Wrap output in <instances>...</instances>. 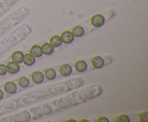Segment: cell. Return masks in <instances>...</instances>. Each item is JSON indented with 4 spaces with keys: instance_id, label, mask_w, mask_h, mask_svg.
Here are the masks:
<instances>
[{
    "instance_id": "cell-2",
    "label": "cell",
    "mask_w": 148,
    "mask_h": 122,
    "mask_svg": "<svg viewBox=\"0 0 148 122\" xmlns=\"http://www.w3.org/2000/svg\"><path fill=\"white\" fill-rule=\"evenodd\" d=\"M3 88H4V91L9 95H14L17 91V85L13 80L6 81L3 86Z\"/></svg>"
},
{
    "instance_id": "cell-3",
    "label": "cell",
    "mask_w": 148,
    "mask_h": 122,
    "mask_svg": "<svg viewBox=\"0 0 148 122\" xmlns=\"http://www.w3.org/2000/svg\"><path fill=\"white\" fill-rule=\"evenodd\" d=\"M30 78H31L32 82L34 84H40L44 81V75L43 73L40 70H34L30 74Z\"/></svg>"
},
{
    "instance_id": "cell-22",
    "label": "cell",
    "mask_w": 148,
    "mask_h": 122,
    "mask_svg": "<svg viewBox=\"0 0 148 122\" xmlns=\"http://www.w3.org/2000/svg\"><path fill=\"white\" fill-rule=\"evenodd\" d=\"M95 121L97 122H108L109 120H108V118L105 116H98V118L96 119Z\"/></svg>"
},
{
    "instance_id": "cell-18",
    "label": "cell",
    "mask_w": 148,
    "mask_h": 122,
    "mask_svg": "<svg viewBox=\"0 0 148 122\" xmlns=\"http://www.w3.org/2000/svg\"><path fill=\"white\" fill-rule=\"evenodd\" d=\"M113 121L115 122H130V119L125 113H120L114 118Z\"/></svg>"
},
{
    "instance_id": "cell-21",
    "label": "cell",
    "mask_w": 148,
    "mask_h": 122,
    "mask_svg": "<svg viewBox=\"0 0 148 122\" xmlns=\"http://www.w3.org/2000/svg\"><path fill=\"white\" fill-rule=\"evenodd\" d=\"M7 73V67H6L5 64L3 63H0V76L5 75Z\"/></svg>"
},
{
    "instance_id": "cell-23",
    "label": "cell",
    "mask_w": 148,
    "mask_h": 122,
    "mask_svg": "<svg viewBox=\"0 0 148 122\" xmlns=\"http://www.w3.org/2000/svg\"><path fill=\"white\" fill-rule=\"evenodd\" d=\"M4 91L0 88V100H1L3 98H4Z\"/></svg>"
},
{
    "instance_id": "cell-7",
    "label": "cell",
    "mask_w": 148,
    "mask_h": 122,
    "mask_svg": "<svg viewBox=\"0 0 148 122\" xmlns=\"http://www.w3.org/2000/svg\"><path fill=\"white\" fill-rule=\"evenodd\" d=\"M73 67L77 73H84L88 69V63L82 59H79L74 63Z\"/></svg>"
},
{
    "instance_id": "cell-15",
    "label": "cell",
    "mask_w": 148,
    "mask_h": 122,
    "mask_svg": "<svg viewBox=\"0 0 148 122\" xmlns=\"http://www.w3.org/2000/svg\"><path fill=\"white\" fill-rule=\"evenodd\" d=\"M30 84V81L27 77L25 75H21L17 78V85L20 86L21 88H27Z\"/></svg>"
},
{
    "instance_id": "cell-1",
    "label": "cell",
    "mask_w": 148,
    "mask_h": 122,
    "mask_svg": "<svg viewBox=\"0 0 148 122\" xmlns=\"http://www.w3.org/2000/svg\"><path fill=\"white\" fill-rule=\"evenodd\" d=\"M105 17L101 14H93L90 17L91 24H92V27H96V28H99V27L103 26L104 24H105Z\"/></svg>"
},
{
    "instance_id": "cell-11",
    "label": "cell",
    "mask_w": 148,
    "mask_h": 122,
    "mask_svg": "<svg viewBox=\"0 0 148 122\" xmlns=\"http://www.w3.org/2000/svg\"><path fill=\"white\" fill-rule=\"evenodd\" d=\"M29 53H30L33 57H36V58H39V57H42V55H43L41 47H40V45H39V44H33V45L30 47V49H29Z\"/></svg>"
},
{
    "instance_id": "cell-25",
    "label": "cell",
    "mask_w": 148,
    "mask_h": 122,
    "mask_svg": "<svg viewBox=\"0 0 148 122\" xmlns=\"http://www.w3.org/2000/svg\"><path fill=\"white\" fill-rule=\"evenodd\" d=\"M66 121H75V122H76L77 121L75 120L74 119H66Z\"/></svg>"
},
{
    "instance_id": "cell-6",
    "label": "cell",
    "mask_w": 148,
    "mask_h": 122,
    "mask_svg": "<svg viewBox=\"0 0 148 122\" xmlns=\"http://www.w3.org/2000/svg\"><path fill=\"white\" fill-rule=\"evenodd\" d=\"M6 67H7V73H10L11 75L17 74L20 70V64L14 61H12V60L7 62V63L6 64Z\"/></svg>"
},
{
    "instance_id": "cell-4",
    "label": "cell",
    "mask_w": 148,
    "mask_h": 122,
    "mask_svg": "<svg viewBox=\"0 0 148 122\" xmlns=\"http://www.w3.org/2000/svg\"><path fill=\"white\" fill-rule=\"evenodd\" d=\"M90 63L95 69H101L105 65V60L101 55H95L90 58Z\"/></svg>"
},
{
    "instance_id": "cell-20",
    "label": "cell",
    "mask_w": 148,
    "mask_h": 122,
    "mask_svg": "<svg viewBox=\"0 0 148 122\" xmlns=\"http://www.w3.org/2000/svg\"><path fill=\"white\" fill-rule=\"evenodd\" d=\"M138 120L140 122H148L147 111H143L138 113Z\"/></svg>"
},
{
    "instance_id": "cell-10",
    "label": "cell",
    "mask_w": 148,
    "mask_h": 122,
    "mask_svg": "<svg viewBox=\"0 0 148 122\" xmlns=\"http://www.w3.org/2000/svg\"><path fill=\"white\" fill-rule=\"evenodd\" d=\"M43 75H44L45 78L47 79L48 80H53L57 76V73L56 70L53 67H46L43 70Z\"/></svg>"
},
{
    "instance_id": "cell-14",
    "label": "cell",
    "mask_w": 148,
    "mask_h": 122,
    "mask_svg": "<svg viewBox=\"0 0 148 122\" xmlns=\"http://www.w3.org/2000/svg\"><path fill=\"white\" fill-rule=\"evenodd\" d=\"M49 42L50 43L54 48L59 47L60 46H62V44H63L60 35H58V34H54V35H52L51 37H50V38H49Z\"/></svg>"
},
{
    "instance_id": "cell-24",
    "label": "cell",
    "mask_w": 148,
    "mask_h": 122,
    "mask_svg": "<svg viewBox=\"0 0 148 122\" xmlns=\"http://www.w3.org/2000/svg\"><path fill=\"white\" fill-rule=\"evenodd\" d=\"M78 122H83V121H87V122H89V121L88 119H79V120L77 121Z\"/></svg>"
},
{
    "instance_id": "cell-5",
    "label": "cell",
    "mask_w": 148,
    "mask_h": 122,
    "mask_svg": "<svg viewBox=\"0 0 148 122\" xmlns=\"http://www.w3.org/2000/svg\"><path fill=\"white\" fill-rule=\"evenodd\" d=\"M73 71V68L69 63H62L59 67V72L63 77H68Z\"/></svg>"
},
{
    "instance_id": "cell-13",
    "label": "cell",
    "mask_w": 148,
    "mask_h": 122,
    "mask_svg": "<svg viewBox=\"0 0 148 122\" xmlns=\"http://www.w3.org/2000/svg\"><path fill=\"white\" fill-rule=\"evenodd\" d=\"M40 47H41L43 55H51L53 54V52H54V47H53L49 42L43 43V44L40 45Z\"/></svg>"
},
{
    "instance_id": "cell-19",
    "label": "cell",
    "mask_w": 148,
    "mask_h": 122,
    "mask_svg": "<svg viewBox=\"0 0 148 122\" xmlns=\"http://www.w3.org/2000/svg\"><path fill=\"white\" fill-rule=\"evenodd\" d=\"M62 101L59 102V106L62 109H64V108H66L68 106H70L72 104V99L69 97L67 98H64L61 99Z\"/></svg>"
},
{
    "instance_id": "cell-9",
    "label": "cell",
    "mask_w": 148,
    "mask_h": 122,
    "mask_svg": "<svg viewBox=\"0 0 148 122\" xmlns=\"http://www.w3.org/2000/svg\"><path fill=\"white\" fill-rule=\"evenodd\" d=\"M31 119V115L28 111H23L14 116L15 121H28Z\"/></svg>"
},
{
    "instance_id": "cell-12",
    "label": "cell",
    "mask_w": 148,
    "mask_h": 122,
    "mask_svg": "<svg viewBox=\"0 0 148 122\" xmlns=\"http://www.w3.org/2000/svg\"><path fill=\"white\" fill-rule=\"evenodd\" d=\"M36 57H33L30 53H24L23 58V63L25 65L30 67V66L33 65L36 63Z\"/></svg>"
},
{
    "instance_id": "cell-8",
    "label": "cell",
    "mask_w": 148,
    "mask_h": 122,
    "mask_svg": "<svg viewBox=\"0 0 148 122\" xmlns=\"http://www.w3.org/2000/svg\"><path fill=\"white\" fill-rule=\"evenodd\" d=\"M60 37L62 42L66 44H71L75 40L73 34L69 30H64V31L62 32L60 34Z\"/></svg>"
},
{
    "instance_id": "cell-17",
    "label": "cell",
    "mask_w": 148,
    "mask_h": 122,
    "mask_svg": "<svg viewBox=\"0 0 148 122\" xmlns=\"http://www.w3.org/2000/svg\"><path fill=\"white\" fill-rule=\"evenodd\" d=\"M71 32L73 34L74 37H77V38L82 37L85 34V29L81 25H76L73 27Z\"/></svg>"
},
{
    "instance_id": "cell-16",
    "label": "cell",
    "mask_w": 148,
    "mask_h": 122,
    "mask_svg": "<svg viewBox=\"0 0 148 122\" xmlns=\"http://www.w3.org/2000/svg\"><path fill=\"white\" fill-rule=\"evenodd\" d=\"M23 55L24 53L20 50H15L11 54V60L20 64L23 63Z\"/></svg>"
}]
</instances>
